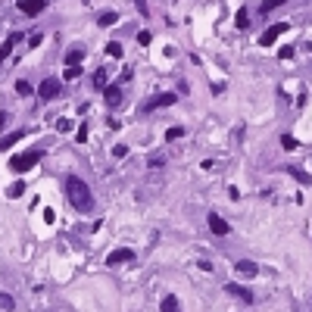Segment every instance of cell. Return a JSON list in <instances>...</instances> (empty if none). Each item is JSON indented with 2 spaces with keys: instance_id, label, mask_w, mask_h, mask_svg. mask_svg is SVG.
<instances>
[{
  "instance_id": "34",
  "label": "cell",
  "mask_w": 312,
  "mask_h": 312,
  "mask_svg": "<svg viewBox=\"0 0 312 312\" xmlns=\"http://www.w3.org/2000/svg\"><path fill=\"white\" fill-rule=\"evenodd\" d=\"M7 119H10L7 113H0V131H4V128H7Z\"/></svg>"
},
{
  "instance_id": "29",
  "label": "cell",
  "mask_w": 312,
  "mask_h": 312,
  "mask_svg": "<svg viewBox=\"0 0 312 312\" xmlns=\"http://www.w3.org/2000/svg\"><path fill=\"white\" fill-rule=\"evenodd\" d=\"M150 41H153V34H150V31H141V34H138V44H144V47H147Z\"/></svg>"
},
{
  "instance_id": "7",
  "label": "cell",
  "mask_w": 312,
  "mask_h": 312,
  "mask_svg": "<svg viewBox=\"0 0 312 312\" xmlns=\"http://www.w3.org/2000/svg\"><path fill=\"white\" fill-rule=\"evenodd\" d=\"M19 10L25 16H38V13L47 10V0H19Z\"/></svg>"
},
{
  "instance_id": "15",
  "label": "cell",
  "mask_w": 312,
  "mask_h": 312,
  "mask_svg": "<svg viewBox=\"0 0 312 312\" xmlns=\"http://www.w3.org/2000/svg\"><path fill=\"white\" fill-rule=\"evenodd\" d=\"M162 312H181V303H178L175 293H166V297H162Z\"/></svg>"
},
{
  "instance_id": "21",
  "label": "cell",
  "mask_w": 312,
  "mask_h": 312,
  "mask_svg": "<svg viewBox=\"0 0 312 312\" xmlns=\"http://www.w3.org/2000/svg\"><path fill=\"white\" fill-rule=\"evenodd\" d=\"M78 75H81V66H66V72H63V78H66V81H75Z\"/></svg>"
},
{
  "instance_id": "31",
  "label": "cell",
  "mask_w": 312,
  "mask_h": 312,
  "mask_svg": "<svg viewBox=\"0 0 312 312\" xmlns=\"http://www.w3.org/2000/svg\"><path fill=\"white\" fill-rule=\"evenodd\" d=\"M135 7H138L141 16H150V13H147V0H135Z\"/></svg>"
},
{
  "instance_id": "6",
  "label": "cell",
  "mask_w": 312,
  "mask_h": 312,
  "mask_svg": "<svg viewBox=\"0 0 312 312\" xmlns=\"http://www.w3.org/2000/svg\"><path fill=\"white\" fill-rule=\"evenodd\" d=\"M206 222H209V231H212V234H218V237L231 234V225H228V222H225V218L218 215V212H209V215H206Z\"/></svg>"
},
{
  "instance_id": "32",
  "label": "cell",
  "mask_w": 312,
  "mask_h": 312,
  "mask_svg": "<svg viewBox=\"0 0 312 312\" xmlns=\"http://www.w3.org/2000/svg\"><path fill=\"white\" fill-rule=\"evenodd\" d=\"M290 57H293V47H290V44L281 47V60H290Z\"/></svg>"
},
{
  "instance_id": "30",
  "label": "cell",
  "mask_w": 312,
  "mask_h": 312,
  "mask_svg": "<svg viewBox=\"0 0 312 312\" xmlns=\"http://www.w3.org/2000/svg\"><path fill=\"white\" fill-rule=\"evenodd\" d=\"M75 141H78V144H84V141H87V125H81V128H78V135H75Z\"/></svg>"
},
{
  "instance_id": "26",
  "label": "cell",
  "mask_w": 312,
  "mask_h": 312,
  "mask_svg": "<svg viewBox=\"0 0 312 312\" xmlns=\"http://www.w3.org/2000/svg\"><path fill=\"white\" fill-rule=\"evenodd\" d=\"M178 138H185V128H169L166 131V141H178Z\"/></svg>"
},
{
  "instance_id": "1",
  "label": "cell",
  "mask_w": 312,
  "mask_h": 312,
  "mask_svg": "<svg viewBox=\"0 0 312 312\" xmlns=\"http://www.w3.org/2000/svg\"><path fill=\"white\" fill-rule=\"evenodd\" d=\"M66 197H69V203L75 206L78 212H91V209H94V194H91V188L84 185L78 175H69L66 178Z\"/></svg>"
},
{
  "instance_id": "16",
  "label": "cell",
  "mask_w": 312,
  "mask_h": 312,
  "mask_svg": "<svg viewBox=\"0 0 312 312\" xmlns=\"http://www.w3.org/2000/svg\"><path fill=\"white\" fill-rule=\"evenodd\" d=\"M97 22H100L103 28H106V25H116V22H119V13H116V10H103V13L97 16Z\"/></svg>"
},
{
  "instance_id": "23",
  "label": "cell",
  "mask_w": 312,
  "mask_h": 312,
  "mask_svg": "<svg viewBox=\"0 0 312 312\" xmlns=\"http://www.w3.org/2000/svg\"><path fill=\"white\" fill-rule=\"evenodd\" d=\"M106 53H109L113 60H119V57H122V44H119V41H109V44H106Z\"/></svg>"
},
{
  "instance_id": "20",
  "label": "cell",
  "mask_w": 312,
  "mask_h": 312,
  "mask_svg": "<svg viewBox=\"0 0 312 312\" xmlns=\"http://www.w3.org/2000/svg\"><path fill=\"white\" fill-rule=\"evenodd\" d=\"M0 309H4V312H13V309H16V300L10 297V293H0Z\"/></svg>"
},
{
  "instance_id": "2",
  "label": "cell",
  "mask_w": 312,
  "mask_h": 312,
  "mask_svg": "<svg viewBox=\"0 0 312 312\" xmlns=\"http://www.w3.org/2000/svg\"><path fill=\"white\" fill-rule=\"evenodd\" d=\"M41 150H28V153H19V156H13L10 159V169L16 172V175H22V172H31L34 166H38V162H41Z\"/></svg>"
},
{
  "instance_id": "25",
  "label": "cell",
  "mask_w": 312,
  "mask_h": 312,
  "mask_svg": "<svg viewBox=\"0 0 312 312\" xmlns=\"http://www.w3.org/2000/svg\"><path fill=\"white\" fill-rule=\"evenodd\" d=\"M237 28H250V16H247V10H237Z\"/></svg>"
},
{
  "instance_id": "24",
  "label": "cell",
  "mask_w": 312,
  "mask_h": 312,
  "mask_svg": "<svg viewBox=\"0 0 312 312\" xmlns=\"http://www.w3.org/2000/svg\"><path fill=\"white\" fill-rule=\"evenodd\" d=\"M16 94H19V97H28V94H31V84H28L25 78H19V81H16Z\"/></svg>"
},
{
  "instance_id": "28",
  "label": "cell",
  "mask_w": 312,
  "mask_h": 312,
  "mask_svg": "<svg viewBox=\"0 0 312 312\" xmlns=\"http://www.w3.org/2000/svg\"><path fill=\"white\" fill-rule=\"evenodd\" d=\"M113 156H119V159L128 156V147H125V144H116V147H113Z\"/></svg>"
},
{
  "instance_id": "27",
  "label": "cell",
  "mask_w": 312,
  "mask_h": 312,
  "mask_svg": "<svg viewBox=\"0 0 312 312\" xmlns=\"http://www.w3.org/2000/svg\"><path fill=\"white\" fill-rule=\"evenodd\" d=\"M281 144H284V150H297V141H293L290 135H284V138H281Z\"/></svg>"
},
{
  "instance_id": "19",
  "label": "cell",
  "mask_w": 312,
  "mask_h": 312,
  "mask_svg": "<svg viewBox=\"0 0 312 312\" xmlns=\"http://www.w3.org/2000/svg\"><path fill=\"white\" fill-rule=\"evenodd\" d=\"M22 194H25V185H22V181H13V185H10V191H7V197H10V200L22 197Z\"/></svg>"
},
{
  "instance_id": "3",
  "label": "cell",
  "mask_w": 312,
  "mask_h": 312,
  "mask_svg": "<svg viewBox=\"0 0 312 312\" xmlns=\"http://www.w3.org/2000/svg\"><path fill=\"white\" fill-rule=\"evenodd\" d=\"M284 31H287V22H275V25H269V28L262 31V38H259V44H262V47H272V44L278 41V38H281Z\"/></svg>"
},
{
  "instance_id": "13",
  "label": "cell",
  "mask_w": 312,
  "mask_h": 312,
  "mask_svg": "<svg viewBox=\"0 0 312 312\" xmlns=\"http://www.w3.org/2000/svg\"><path fill=\"white\" fill-rule=\"evenodd\" d=\"M84 60V47H69L66 50V66H81Z\"/></svg>"
},
{
  "instance_id": "33",
  "label": "cell",
  "mask_w": 312,
  "mask_h": 312,
  "mask_svg": "<svg viewBox=\"0 0 312 312\" xmlns=\"http://www.w3.org/2000/svg\"><path fill=\"white\" fill-rule=\"evenodd\" d=\"M57 128H60V131H69L72 122H69V119H60V122H57Z\"/></svg>"
},
{
  "instance_id": "10",
  "label": "cell",
  "mask_w": 312,
  "mask_h": 312,
  "mask_svg": "<svg viewBox=\"0 0 312 312\" xmlns=\"http://www.w3.org/2000/svg\"><path fill=\"white\" fill-rule=\"evenodd\" d=\"M19 38H22V34H19V31H13V34H10V38L4 41V47H0V66H4V63H7V57H10V53H13V47H16V44H19Z\"/></svg>"
},
{
  "instance_id": "18",
  "label": "cell",
  "mask_w": 312,
  "mask_h": 312,
  "mask_svg": "<svg viewBox=\"0 0 312 312\" xmlns=\"http://www.w3.org/2000/svg\"><path fill=\"white\" fill-rule=\"evenodd\" d=\"M287 0H265V4L259 7V16H265V13H272V10H278V7H284Z\"/></svg>"
},
{
  "instance_id": "22",
  "label": "cell",
  "mask_w": 312,
  "mask_h": 312,
  "mask_svg": "<svg viewBox=\"0 0 312 312\" xmlns=\"http://www.w3.org/2000/svg\"><path fill=\"white\" fill-rule=\"evenodd\" d=\"M94 87L106 91V69H97V72H94Z\"/></svg>"
},
{
  "instance_id": "17",
  "label": "cell",
  "mask_w": 312,
  "mask_h": 312,
  "mask_svg": "<svg viewBox=\"0 0 312 312\" xmlns=\"http://www.w3.org/2000/svg\"><path fill=\"white\" fill-rule=\"evenodd\" d=\"M25 138V131H13V135H7V138H0V150H10V147L16 144V141H22Z\"/></svg>"
},
{
  "instance_id": "5",
  "label": "cell",
  "mask_w": 312,
  "mask_h": 312,
  "mask_svg": "<svg viewBox=\"0 0 312 312\" xmlns=\"http://www.w3.org/2000/svg\"><path fill=\"white\" fill-rule=\"evenodd\" d=\"M38 97L47 100V103H50L53 97H60V81H57V78H44L41 87H38Z\"/></svg>"
},
{
  "instance_id": "12",
  "label": "cell",
  "mask_w": 312,
  "mask_h": 312,
  "mask_svg": "<svg viewBox=\"0 0 312 312\" xmlns=\"http://www.w3.org/2000/svg\"><path fill=\"white\" fill-rule=\"evenodd\" d=\"M287 175H290V178H297L303 188H309V185H312V175H309L306 169H300V166H287Z\"/></svg>"
},
{
  "instance_id": "4",
  "label": "cell",
  "mask_w": 312,
  "mask_h": 312,
  "mask_svg": "<svg viewBox=\"0 0 312 312\" xmlns=\"http://www.w3.org/2000/svg\"><path fill=\"white\" fill-rule=\"evenodd\" d=\"M125 262H135V250H128V247H119L106 256V265H125Z\"/></svg>"
},
{
  "instance_id": "8",
  "label": "cell",
  "mask_w": 312,
  "mask_h": 312,
  "mask_svg": "<svg viewBox=\"0 0 312 312\" xmlns=\"http://www.w3.org/2000/svg\"><path fill=\"white\" fill-rule=\"evenodd\" d=\"M225 290L231 293V297H237V300H241V303H247V306L253 303V293H250V290H247L244 284H225Z\"/></svg>"
},
{
  "instance_id": "11",
  "label": "cell",
  "mask_w": 312,
  "mask_h": 312,
  "mask_svg": "<svg viewBox=\"0 0 312 312\" xmlns=\"http://www.w3.org/2000/svg\"><path fill=\"white\" fill-rule=\"evenodd\" d=\"M178 100V94H172V91H169V94H159V97H153L150 103H144V109H156V106H172Z\"/></svg>"
},
{
  "instance_id": "14",
  "label": "cell",
  "mask_w": 312,
  "mask_h": 312,
  "mask_svg": "<svg viewBox=\"0 0 312 312\" xmlns=\"http://www.w3.org/2000/svg\"><path fill=\"white\" fill-rule=\"evenodd\" d=\"M234 269H237V275H244V278H256V272H259V269H256V262H250V259H241Z\"/></svg>"
},
{
  "instance_id": "9",
  "label": "cell",
  "mask_w": 312,
  "mask_h": 312,
  "mask_svg": "<svg viewBox=\"0 0 312 312\" xmlns=\"http://www.w3.org/2000/svg\"><path fill=\"white\" fill-rule=\"evenodd\" d=\"M122 87H116V84H106V91H103V100H106V106H119L122 103Z\"/></svg>"
}]
</instances>
